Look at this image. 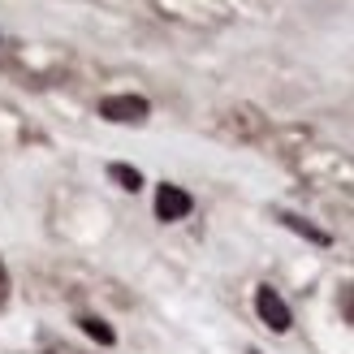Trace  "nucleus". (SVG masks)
Wrapping results in <instances>:
<instances>
[{"label":"nucleus","mask_w":354,"mask_h":354,"mask_svg":"<svg viewBox=\"0 0 354 354\" xmlns=\"http://www.w3.org/2000/svg\"><path fill=\"white\" fill-rule=\"evenodd\" d=\"M251 354H259V350H251Z\"/></svg>","instance_id":"1a4fd4ad"},{"label":"nucleus","mask_w":354,"mask_h":354,"mask_svg":"<svg viewBox=\"0 0 354 354\" xmlns=\"http://www.w3.org/2000/svg\"><path fill=\"white\" fill-rule=\"evenodd\" d=\"M151 113V104L143 95H109V100H100V117H109V121H147Z\"/></svg>","instance_id":"f03ea898"},{"label":"nucleus","mask_w":354,"mask_h":354,"mask_svg":"<svg viewBox=\"0 0 354 354\" xmlns=\"http://www.w3.org/2000/svg\"><path fill=\"white\" fill-rule=\"evenodd\" d=\"M78 324H82V333H86V337H95L100 346H113V342H117V333H113L109 324H104V320H100V315H82V320H78Z\"/></svg>","instance_id":"20e7f679"},{"label":"nucleus","mask_w":354,"mask_h":354,"mask_svg":"<svg viewBox=\"0 0 354 354\" xmlns=\"http://www.w3.org/2000/svg\"><path fill=\"white\" fill-rule=\"evenodd\" d=\"M281 221H286L290 229H298V234H303V238H311V242H320V246H328V234H324V229H315V225H307L303 216H290V212H286V216H281Z\"/></svg>","instance_id":"39448f33"},{"label":"nucleus","mask_w":354,"mask_h":354,"mask_svg":"<svg viewBox=\"0 0 354 354\" xmlns=\"http://www.w3.org/2000/svg\"><path fill=\"white\" fill-rule=\"evenodd\" d=\"M346 315H350V324H354V290L346 294Z\"/></svg>","instance_id":"6e6552de"},{"label":"nucleus","mask_w":354,"mask_h":354,"mask_svg":"<svg viewBox=\"0 0 354 354\" xmlns=\"http://www.w3.org/2000/svg\"><path fill=\"white\" fill-rule=\"evenodd\" d=\"M5 294H9V277H5V268H0V303H5Z\"/></svg>","instance_id":"0eeeda50"},{"label":"nucleus","mask_w":354,"mask_h":354,"mask_svg":"<svg viewBox=\"0 0 354 354\" xmlns=\"http://www.w3.org/2000/svg\"><path fill=\"white\" fill-rule=\"evenodd\" d=\"M190 194L182 190V186H160V190H156V216H160V221H182V216H190Z\"/></svg>","instance_id":"7ed1b4c3"},{"label":"nucleus","mask_w":354,"mask_h":354,"mask_svg":"<svg viewBox=\"0 0 354 354\" xmlns=\"http://www.w3.org/2000/svg\"><path fill=\"white\" fill-rule=\"evenodd\" d=\"M255 311H259V320L268 324L272 333H286L294 320H290V307H286V298H281L272 286H259L255 290Z\"/></svg>","instance_id":"f257e3e1"},{"label":"nucleus","mask_w":354,"mask_h":354,"mask_svg":"<svg viewBox=\"0 0 354 354\" xmlns=\"http://www.w3.org/2000/svg\"><path fill=\"white\" fill-rule=\"evenodd\" d=\"M109 177H113V182H121L126 190H138V186H143V173L130 169V165H113V169H109Z\"/></svg>","instance_id":"423d86ee"}]
</instances>
